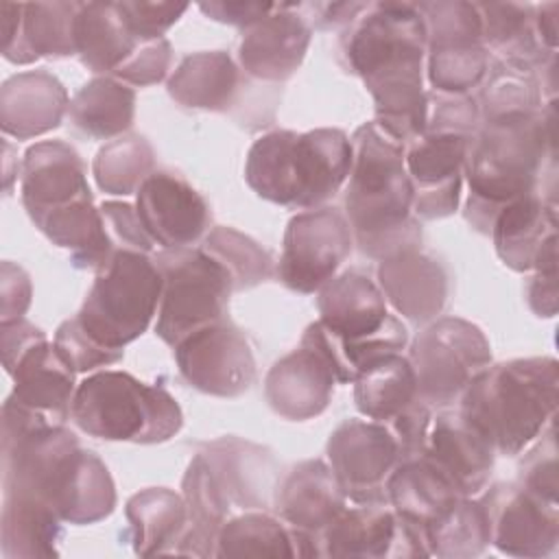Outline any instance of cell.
Masks as SVG:
<instances>
[{
    "label": "cell",
    "instance_id": "cell-1",
    "mask_svg": "<svg viewBox=\"0 0 559 559\" xmlns=\"http://www.w3.org/2000/svg\"><path fill=\"white\" fill-rule=\"evenodd\" d=\"M426 48L417 2H367L338 39L341 63L373 98V122L402 146L426 129Z\"/></svg>",
    "mask_w": 559,
    "mask_h": 559
},
{
    "label": "cell",
    "instance_id": "cell-2",
    "mask_svg": "<svg viewBox=\"0 0 559 559\" xmlns=\"http://www.w3.org/2000/svg\"><path fill=\"white\" fill-rule=\"evenodd\" d=\"M555 166V98H548L537 116L480 124L467 144L463 166V179L467 181L465 221L476 231L489 234L502 207L531 192H546L544 175H555V170L546 173Z\"/></svg>",
    "mask_w": 559,
    "mask_h": 559
},
{
    "label": "cell",
    "instance_id": "cell-3",
    "mask_svg": "<svg viewBox=\"0 0 559 559\" xmlns=\"http://www.w3.org/2000/svg\"><path fill=\"white\" fill-rule=\"evenodd\" d=\"M352 168L345 188V218L362 255L380 262L421 249V221L413 214V186L404 146L376 122H362L349 138Z\"/></svg>",
    "mask_w": 559,
    "mask_h": 559
},
{
    "label": "cell",
    "instance_id": "cell-4",
    "mask_svg": "<svg viewBox=\"0 0 559 559\" xmlns=\"http://www.w3.org/2000/svg\"><path fill=\"white\" fill-rule=\"evenodd\" d=\"M557 397L559 362L552 356H528L491 362L469 382L456 408L496 454L518 456L555 421Z\"/></svg>",
    "mask_w": 559,
    "mask_h": 559
},
{
    "label": "cell",
    "instance_id": "cell-5",
    "mask_svg": "<svg viewBox=\"0 0 559 559\" xmlns=\"http://www.w3.org/2000/svg\"><path fill=\"white\" fill-rule=\"evenodd\" d=\"M349 168L352 142L343 129H275L249 146L245 181L269 203L317 210L345 186Z\"/></svg>",
    "mask_w": 559,
    "mask_h": 559
},
{
    "label": "cell",
    "instance_id": "cell-6",
    "mask_svg": "<svg viewBox=\"0 0 559 559\" xmlns=\"http://www.w3.org/2000/svg\"><path fill=\"white\" fill-rule=\"evenodd\" d=\"M72 424L87 437L127 443H164L183 426L179 402L159 384L118 369H100L76 384Z\"/></svg>",
    "mask_w": 559,
    "mask_h": 559
},
{
    "label": "cell",
    "instance_id": "cell-7",
    "mask_svg": "<svg viewBox=\"0 0 559 559\" xmlns=\"http://www.w3.org/2000/svg\"><path fill=\"white\" fill-rule=\"evenodd\" d=\"M162 273L148 253L116 249L96 273L76 314L81 328L100 345L122 352L146 332L157 314Z\"/></svg>",
    "mask_w": 559,
    "mask_h": 559
},
{
    "label": "cell",
    "instance_id": "cell-8",
    "mask_svg": "<svg viewBox=\"0 0 559 559\" xmlns=\"http://www.w3.org/2000/svg\"><path fill=\"white\" fill-rule=\"evenodd\" d=\"M162 273L155 334L170 347L227 319L234 284L229 273L201 247L162 249L153 255Z\"/></svg>",
    "mask_w": 559,
    "mask_h": 559
},
{
    "label": "cell",
    "instance_id": "cell-9",
    "mask_svg": "<svg viewBox=\"0 0 559 559\" xmlns=\"http://www.w3.org/2000/svg\"><path fill=\"white\" fill-rule=\"evenodd\" d=\"M417 393L430 408H452L469 382L491 365L485 332L461 317H437L413 338L408 356Z\"/></svg>",
    "mask_w": 559,
    "mask_h": 559
},
{
    "label": "cell",
    "instance_id": "cell-10",
    "mask_svg": "<svg viewBox=\"0 0 559 559\" xmlns=\"http://www.w3.org/2000/svg\"><path fill=\"white\" fill-rule=\"evenodd\" d=\"M428 31L426 76L435 94L469 96L489 70L476 2H417Z\"/></svg>",
    "mask_w": 559,
    "mask_h": 559
},
{
    "label": "cell",
    "instance_id": "cell-11",
    "mask_svg": "<svg viewBox=\"0 0 559 559\" xmlns=\"http://www.w3.org/2000/svg\"><path fill=\"white\" fill-rule=\"evenodd\" d=\"M352 247L354 234L341 210L330 205L301 210L286 225L275 273L295 293H319L338 273Z\"/></svg>",
    "mask_w": 559,
    "mask_h": 559
},
{
    "label": "cell",
    "instance_id": "cell-12",
    "mask_svg": "<svg viewBox=\"0 0 559 559\" xmlns=\"http://www.w3.org/2000/svg\"><path fill=\"white\" fill-rule=\"evenodd\" d=\"M474 135L432 127L404 144V164L413 186V214L419 221L452 216L461 203L463 166Z\"/></svg>",
    "mask_w": 559,
    "mask_h": 559
},
{
    "label": "cell",
    "instance_id": "cell-13",
    "mask_svg": "<svg viewBox=\"0 0 559 559\" xmlns=\"http://www.w3.org/2000/svg\"><path fill=\"white\" fill-rule=\"evenodd\" d=\"M173 349L181 378L205 395L238 397L255 382L251 343L229 317L186 336Z\"/></svg>",
    "mask_w": 559,
    "mask_h": 559
},
{
    "label": "cell",
    "instance_id": "cell-14",
    "mask_svg": "<svg viewBox=\"0 0 559 559\" xmlns=\"http://www.w3.org/2000/svg\"><path fill=\"white\" fill-rule=\"evenodd\" d=\"M328 465L349 502H386V478L400 463L389 426L373 419H345L325 443Z\"/></svg>",
    "mask_w": 559,
    "mask_h": 559
},
{
    "label": "cell",
    "instance_id": "cell-15",
    "mask_svg": "<svg viewBox=\"0 0 559 559\" xmlns=\"http://www.w3.org/2000/svg\"><path fill=\"white\" fill-rule=\"evenodd\" d=\"M347 504L330 465L308 459L280 480L273 511L288 526L295 557H321V535Z\"/></svg>",
    "mask_w": 559,
    "mask_h": 559
},
{
    "label": "cell",
    "instance_id": "cell-16",
    "mask_svg": "<svg viewBox=\"0 0 559 559\" xmlns=\"http://www.w3.org/2000/svg\"><path fill=\"white\" fill-rule=\"evenodd\" d=\"M489 544L511 557L539 559L559 546V502H548L520 483H498L480 498Z\"/></svg>",
    "mask_w": 559,
    "mask_h": 559
},
{
    "label": "cell",
    "instance_id": "cell-17",
    "mask_svg": "<svg viewBox=\"0 0 559 559\" xmlns=\"http://www.w3.org/2000/svg\"><path fill=\"white\" fill-rule=\"evenodd\" d=\"M489 236L511 271H557V199L537 190L509 203L496 214Z\"/></svg>",
    "mask_w": 559,
    "mask_h": 559
},
{
    "label": "cell",
    "instance_id": "cell-18",
    "mask_svg": "<svg viewBox=\"0 0 559 559\" xmlns=\"http://www.w3.org/2000/svg\"><path fill=\"white\" fill-rule=\"evenodd\" d=\"M138 216L162 249L194 247L210 231L205 199L177 173L153 170L135 192Z\"/></svg>",
    "mask_w": 559,
    "mask_h": 559
},
{
    "label": "cell",
    "instance_id": "cell-19",
    "mask_svg": "<svg viewBox=\"0 0 559 559\" xmlns=\"http://www.w3.org/2000/svg\"><path fill=\"white\" fill-rule=\"evenodd\" d=\"M419 456L426 459L459 496H478L487 487L496 463L491 443L459 408L432 411Z\"/></svg>",
    "mask_w": 559,
    "mask_h": 559
},
{
    "label": "cell",
    "instance_id": "cell-20",
    "mask_svg": "<svg viewBox=\"0 0 559 559\" xmlns=\"http://www.w3.org/2000/svg\"><path fill=\"white\" fill-rule=\"evenodd\" d=\"M79 2H2L0 33L2 57L26 66L44 57L76 55L74 17Z\"/></svg>",
    "mask_w": 559,
    "mask_h": 559
},
{
    "label": "cell",
    "instance_id": "cell-21",
    "mask_svg": "<svg viewBox=\"0 0 559 559\" xmlns=\"http://www.w3.org/2000/svg\"><path fill=\"white\" fill-rule=\"evenodd\" d=\"M20 199L33 223L74 201L92 199L81 155L61 140L28 146L20 166Z\"/></svg>",
    "mask_w": 559,
    "mask_h": 559
},
{
    "label": "cell",
    "instance_id": "cell-22",
    "mask_svg": "<svg viewBox=\"0 0 559 559\" xmlns=\"http://www.w3.org/2000/svg\"><path fill=\"white\" fill-rule=\"evenodd\" d=\"M336 376L325 354L301 336L299 347L282 356L264 378V397L271 411L288 421L321 415L334 395Z\"/></svg>",
    "mask_w": 559,
    "mask_h": 559
},
{
    "label": "cell",
    "instance_id": "cell-23",
    "mask_svg": "<svg viewBox=\"0 0 559 559\" xmlns=\"http://www.w3.org/2000/svg\"><path fill=\"white\" fill-rule=\"evenodd\" d=\"M310 37L312 28L301 15L299 4H275L273 13L242 33L238 66L251 79L282 83L299 70Z\"/></svg>",
    "mask_w": 559,
    "mask_h": 559
},
{
    "label": "cell",
    "instance_id": "cell-24",
    "mask_svg": "<svg viewBox=\"0 0 559 559\" xmlns=\"http://www.w3.org/2000/svg\"><path fill=\"white\" fill-rule=\"evenodd\" d=\"M13 391L7 400L50 426H66L76 391V371L66 362L55 343H33L7 369Z\"/></svg>",
    "mask_w": 559,
    "mask_h": 559
},
{
    "label": "cell",
    "instance_id": "cell-25",
    "mask_svg": "<svg viewBox=\"0 0 559 559\" xmlns=\"http://www.w3.org/2000/svg\"><path fill=\"white\" fill-rule=\"evenodd\" d=\"M44 502L66 524H96L114 513L116 485L98 454L79 445L52 472Z\"/></svg>",
    "mask_w": 559,
    "mask_h": 559
},
{
    "label": "cell",
    "instance_id": "cell-26",
    "mask_svg": "<svg viewBox=\"0 0 559 559\" xmlns=\"http://www.w3.org/2000/svg\"><path fill=\"white\" fill-rule=\"evenodd\" d=\"M376 277L386 304L411 323L435 321L448 304V271L421 249L380 260Z\"/></svg>",
    "mask_w": 559,
    "mask_h": 559
},
{
    "label": "cell",
    "instance_id": "cell-27",
    "mask_svg": "<svg viewBox=\"0 0 559 559\" xmlns=\"http://www.w3.org/2000/svg\"><path fill=\"white\" fill-rule=\"evenodd\" d=\"M234 511H269L277 491V467L273 454L240 437H221L199 450Z\"/></svg>",
    "mask_w": 559,
    "mask_h": 559
},
{
    "label": "cell",
    "instance_id": "cell-28",
    "mask_svg": "<svg viewBox=\"0 0 559 559\" xmlns=\"http://www.w3.org/2000/svg\"><path fill=\"white\" fill-rule=\"evenodd\" d=\"M63 83L46 70L13 74L0 87V129L15 140H28L57 129L68 114Z\"/></svg>",
    "mask_w": 559,
    "mask_h": 559
},
{
    "label": "cell",
    "instance_id": "cell-29",
    "mask_svg": "<svg viewBox=\"0 0 559 559\" xmlns=\"http://www.w3.org/2000/svg\"><path fill=\"white\" fill-rule=\"evenodd\" d=\"M400 518L389 502H352L321 535V557H395Z\"/></svg>",
    "mask_w": 559,
    "mask_h": 559
},
{
    "label": "cell",
    "instance_id": "cell-30",
    "mask_svg": "<svg viewBox=\"0 0 559 559\" xmlns=\"http://www.w3.org/2000/svg\"><path fill=\"white\" fill-rule=\"evenodd\" d=\"M240 85V68L225 50H201L181 59L166 81L168 96L188 109L227 111Z\"/></svg>",
    "mask_w": 559,
    "mask_h": 559
},
{
    "label": "cell",
    "instance_id": "cell-31",
    "mask_svg": "<svg viewBox=\"0 0 559 559\" xmlns=\"http://www.w3.org/2000/svg\"><path fill=\"white\" fill-rule=\"evenodd\" d=\"M181 496L188 509V531L175 555L216 557L218 533L234 515V507L229 504L201 452L192 456L183 474Z\"/></svg>",
    "mask_w": 559,
    "mask_h": 559
},
{
    "label": "cell",
    "instance_id": "cell-32",
    "mask_svg": "<svg viewBox=\"0 0 559 559\" xmlns=\"http://www.w3.org/2000/svg\"><path fill=\"white\" fill-rule=\"evenodd\" d=\"M133 552L140 557L175 555L186 531L188 509L183 496L166 487H148L124 504Z\"/></svg>",
    "mask_w": 559,
    "mask_h": 559
},
{
    "label": "cell",
    "instance_id": "cell-33",
    "mask_svg": "<svg viewBox=\"0 0 559 559\" xmlns=\"http://www.w3.org/2000/svg\"><path fill=\"white\" fill-rule=\"evenodd\" d=\"M118 2H79L74 17V48L81 63L98 76H111L138 48Z\"/></svg>",
    "mask_w": 559,
    "mask_h": 559
},
{
    "label": "cell",
    "instance_id": "cell-34",
    "mask_svg": "<svg viewBox=\"0 0 559 559\" xmlns=\"http://www.w3.org/2000/svg\"><path fill=\"white\" fill-rule=\"evenodd\" d=\"M35 227L52 245L70 251L72 264L83 271L100 273L116 251L94 199H81L55 210L35 221Z\"/></svg>",
    "mask_w": 559,
    "mask_h": 559
},
{
    "label": "cell",
    "instance_id": "cell-35",
    "mask_svg": "<svg viewBox=\"0 0 559 559\" xmlns=\"http://www.w3.org/2000/svg\"><path fill=\"white\" fill-rule=\"evenodd\" d=\"M63 520L39 498L2 491L0 550L7 559L57 557Z\"/></svg>",
    "mask_w": 559,
    "mask_h": 559
},
{
    "label": "cell",
    "instance_id": "cell-36",
    "mask_svg": "<svg viewBox=\"0 0 559 559\" xmlns=\"http://www.w3.org/2000/svg\"><path fill=\"white\" fill-rule=\"evenodd\" d=\"M483 24V39L487 50L496 52L500 61L542 70L557 59L535 28V4L528 2H476Z\"/></svg>",
    "mask_w": 559,
    "mask_h": 559
},
{
    "label": "cell",
    "instance_id": "cell-37",
    "mask_svg": "<svg viewBox=\"0 0 559 559\" xmlns=\"http://www.w3.org/2000/svg\"><path fill=\"white\" fill-rule=\"evenodd\" d=\"M68 118L83 135L116 140L133 124L135 92L114 76H94L70 98Z\"/></svg>",
    "mask_w": 559,
    "mask_h": 559
},
{
    "label": "cell",
    "instance_id": "cell-38",
    "mask_svg": "<svg viewBox=\"0 0 559 559\" xmlns=\"http://www.w3.org/2000/svg\"><path fill=\"white\" fill-rule=\"evenodd\" d=\"M391 509L419 526L439 518L456 498V489L421 456L400 461L384 485Z\"/></svg>",
    "mask_w": 559,
    "mask_h": 559
},
{
    "label": "cell",
    "instance_id": "cell-39",
    "mask_svg": "<svg viewBox=\"0 0 559 559\" xmlns=\"http://www.w3.org/2000/svg\"><path fill=\"white\" fill-rule=\"evenodd\" d=\"M478 114L480 124L509 122L537 116L544 107V87L537 70L496 61L489 66L487 76L478 85Z\"/></svg>",
    "mask_w": 559,
    "mask_h": 559
},
{
    "label": "cell",
    "instance_id": "cell-40",
    "mask_svg": "<svg viewBox=\"0 0 559 559\" xmlns=\"http://www.w3.org/2000/svg\"><path fill=\"white\" fill-rule=\"evenodd\" d=\"M352 384L358 413L382 424L393 419L400 411L419 397L415 371L411 360L402 354H391L378 360Z\"/></svg>",
    "mask_w": 559,
    "mask_h": 559
},
{
    "label": "cell",
    "instance_id": "cell-41",
    "mask_svg": "<svg viewBox=\"0 0 559 559\" xmlns=\"http://www.w3.org/2000/svg\"><path fill=\"white\" fill-rule=\"evenodd\" d=\"M430 557L472 559L489 546V522L480 498L461 496L426 526Z\"/></svg>",
    "mask_w": 559,
    "mask_h": 559
},
{
    "label": "cell",
    "instance_id": "cell-42",
    "mask_svg": "<svg viewBox=\"0 0 559 559\" xmlns=\"http://www.w3.org/2000/svg\"><path fill=\"white\" fill-rule=\"evenodd\" d=\"M216 557H295L288 526L269 511L231 515L216 539Z\"/></svg>",
    "mask_w": 559,
    "mask_h": 559
},
{
    "label": "cell",
    "instance_id": "cell-43",
    "mask_svg": "<svg viewBox=\"0 0 559 559\" xmlns=\"http://www.w3.org/2000/svg\"><path fill=\"white\" fill-rule=\"evenodd\" d=\"M155 170V151L146 138L124 133L103 144L92 162L96 186L105 194L129 197L140 190Z\"/></svg>",
    "mask_w": 559,
    "mask_h": 559
},
{
    "label": "cell",
    "instance_id": "cell-44",
    "mask_svg": "<svg viewBox=\"0 0 559 559\" xmlns=\"http://www.w3.org/2000/svg\"><path fill=\"white\" fill-rule=\"evenodd\" d=\"M201 249L223 264V269L231 277L234 293L249 290L262 282H269L275 275V262L271 253L251 236L234 227H212L205 234Z\"/></svg>",
    "mask_w": 559,
    "mask_h": 559
},
{
    "label": "cell",
    "instance_id": "cell-45",
    "mask_svg": "<svg viewBox=\"0 0 559 559\" xmlns=\"http://www.w3.org/2000/svg\"><path fill=\"white\" fill-rule=\"evenodd\" d=\"M55 347L59 354L66 358V362L76 371V373H87L96 371L100 367H109L118 360H122V352L109 349L94 341L79 323L76 317L66 319L57 332H55Z\"/></svg>",
    "mask_w": 559,
    "mask_h": 559
},
{
    "label": "cell",
    "instance_id": "cell-46",
    "mask_svg": "<svg viewBox=\"0 0 559 559\" xmlns=\"http://www.w3.org/2000/svg\"><path fill=\"white\" fill-rule=\"evenodd\" d=\"M535 445L526 452L520 465V485L535 496L557 502L559 491V472H557V439L555 421L533 441Z\"/></svg>",
    "mask_w": 559,
    "mask_h": 559
},
{
    "label": "cell",
    "instance_id": "cell-47",
    "mask_svg": "<svg viewBox=\"0 0 559 559\" xmlns=\"http://www.w3.org/2000/svg\"><path fill=\"white\" fill-rule=\"evenodd\" d=\"M173 63V48L166 37L140 41L138 48L122 61V66L111 74L114 79L135 85L148 87L162 83L168 76Z\"/></svg>",
    "mask_w": 559,
    "mask_h": 559
},
{
    "label": "cell",
    "instance_id": "cell-48",
    "mask_svg": "<svg viewBox=\"0 0 559 559\" xmlns=\"http://www.w3.org/2000/svg\"><path fill=\"white\" fill-rule=\"evenodd\" d=\"M129 31L140 39H159L188 11L186 2H118Z\"/></svg>",
    "mask_w": 559,
    "mask_h": 559
},
{
    "label": "cell",
    "instance_id": "cell-49",
    "mask_svg": "<svg viewBox=\"0 0 559 559\" xmlns=\"http://www.w3.org/2000/svg\"><path fill=\"white\" fill-rule=\"evenodd\" d=\"M107 234L116 249H131V251H142L151 253L155 242L146 234L135 205L127 201H105L98 205Z\"/></svg>",
    "mask_w": 559,
    "mask_h": 559
},
{
    "label": "cell",
    "instance_id": "cell-50",
    "mask_svg": "<svg viewBox=\"0 0 559 559\" xmlns=\"http://www.w3.org/2000/svg\"><path fill=\"white\" fill-rule=\"evenodd\" d=\"M432 411L435 408H430L421 397H417L413 404H408L404 411H400L393 419L386 421L391 435L395 437L400 461L415 459L421 454Z\"/></svg>",
    "mask_w": 559,
    "mask_h": 559
},
{
    "label": "cell",
    "instance_id": "cell-51",
    "mask_svg": "<svg viewBox=\"0 0 559 559\" xmlns=\"http://www.w3.org/2000/svg\"><path fill=\"white\" fill-rule=\"evenodd\" d=\"M33 299L31 275L13 262H2L0 269V323L24 319Z\"/></svg>",
    "mask_w": 559,
    "mask_h": 559
},
{
    "label": "cell",
    "instance_id": "cell-52",
    "mask_svg": "<svg viewBox=\"0 0 559 559\" xmlns=\"http://www.w3.org/2000/svg\"><path fill=\"white\" fill-rule=\"evenodd\" d=\"M275 4L277 2H245V0L229 2L227 0V2H201L199 9L214 22L231 24V26L247 31L249 26L258 24L269 13H273Z\"/></svg>",
    "mask_w": 559,
    "mask_h": 559
},
{
    "label": "cell",
    "instance_id": "cell-53",
    "mask_svg": "<svg viewBox=\"0 0 559 559\" xmlns=\"http://www.w3.org/2000/svg\"><path fill=\"white\" fill-rule=\"evenodd\" d=\"M365 4L367 2H314L299 4V11L310 24V28L343 31L354 22V17L362 11Z\"/></svg>",
    "mask_w": 559,
    "mask_h": 559
},
{
    "label": "cell",
    "instance_id": "cell-54",
    "mask_svg": "<svg viewBox=\"0 0 559 559\" xmlns=\"http://www.w3.org/2000/svg\"><path fill=\"white\" fill-rule=\"evenodd\" d=\"M46 338L44 330L33 325L26 319H17L11 323H0V352H2V365L4 371L20 358L22 352H26L33 343Z\"/></svg>",
    "mask_w": 559,
    "mask_h": 559
},
{
    "label": "cell",
    "instance_id": "cell-55",
    "mask_svg": "<svg viewBox=\"0 0 559 559\" xmlns=\"http://www.w3.org/2000/svg\"><path fill=\"white\" fill-rule=\"evenodd\" d=\"M526 304L542 319L557 314V271H533L526 282Z\"/></svg>",
    "mask_w": 559,
    "mask_h": 559
},
{
    "label": "cell",
    "instance_id": "cell-56",
    "mask_svg": "<svg viewBox=\"0 0 559 559\" xmlns=\"http://www.w3.org/2000/svg\"><path fill=\"white\" fill-rule=\"evenodd\" d=\"M557 15H559V4L557 2L535 4V28H537V35H539L542 44L550 52H557V41H559Z\"/></svg>",
    "mask_w": 559,
    "mask_h": 559
}]
</instances>
